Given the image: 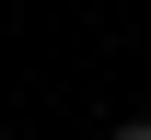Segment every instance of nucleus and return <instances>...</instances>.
<instances>
[{
	"label": "nucleus",
	"instance_id": "nucleus-1",
	"mask_svg": "<svg viewBox=\"0 0 151 140\" xmlns=\"http://www.w3.org/2000/svg\"><path fill=\"white\" fill-rule=\"evenodd\" d=\"M116 140H151V117H128V128H116Z\"/></svg>",
	"mask_w": 151,
	"mask_h": 140
}]
</instances>
